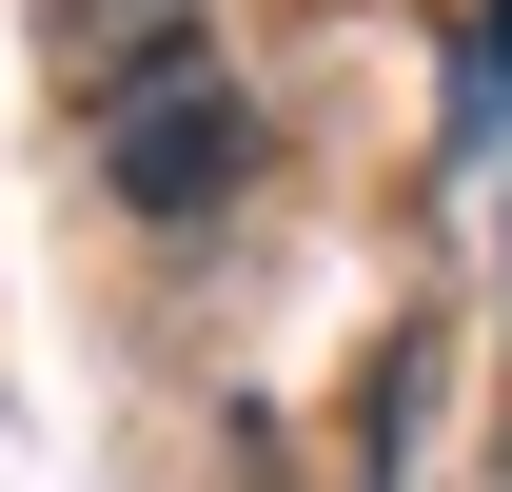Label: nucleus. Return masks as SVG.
Instances as JSON below:
<instances>
[{"instance_id":"2","label":"nucleus","mask_w":512,"mask_h":492,"mask_svg":"<svg viewBox=\"0 0 512 492\" xmlns=\"http://www.w3.org/2000/svg\"><path fill=\"white\" fill-rule=\"evenodd\" d=\"M493 119H512V0L473 20V60H453V138H493Z\"/></svg>"},{"instance_id":"1","label":"nucleus","mask_w":512,"mask_h":492,"mask_svg":"<svg viewBox=\"0 0 512 492\" xmlns=\"http://www.w3.org/2000/svg\"><path fill=\"white\" fill-rule=\"evenodd\" d=\"M99 178L138 197V217H217V197L256 178V99L197 40H158L138 79H99Z\"/></svg>"}]
</instances>
